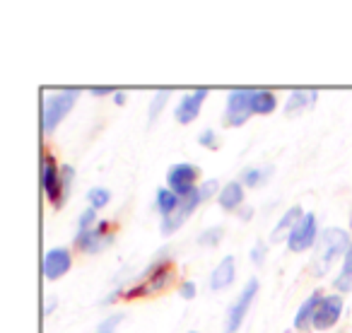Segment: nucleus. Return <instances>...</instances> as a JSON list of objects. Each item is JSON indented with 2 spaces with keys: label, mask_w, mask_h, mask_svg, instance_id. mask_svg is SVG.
Instances as JSON below:
<instances>
[{
  "label": "nucleus",
  "mask_w": 352,
  "mask_h": 333,
  "mask_svg": "<svg viewBox=\"0 0 352 333\" xmlns=\"http://www.w3.org/2000/svg\"><path fill=\"white\" fill-rule=\"evenodd\" d=\"M169 251H160L155 261L147 266L145 270L140 273V280L128 290L123 297L126 299H133V297H145V294H160L174 283L176 278V270H174V264H171Z\"/></svg>",
  "instance_id": "obj_1"
},
{
  "label": "nucleus",
  "mask_w": 352,
  "mask_h": 333,
  "mask_svg": "<svg viewBox=\"0 0 352 333\" xmlns=\"http://www.w3.org/2000/svg\"><path fill=\"white\" fill-rule=\"evenodd\" d=\"M350 244H352V239L347 230H342V227H326V230L318 235L316 254H314L316 275H326L328 270H331V266L336 264L340 256L347 254Z\"/></svg>",
  "instance_id": "obj_2"
},
{
  "label": "nucleus",
  "mask_w": 352,
  "mask_h": 333,
  "mask_svg": "<svg viewBox=\"0 0 352 333\" xmlns=\"http://www.w3.org/2000/svg\"><path fill=\"white\" fill-rule=\"evenodd\" d=\"M80 97V89H58L54 94H46L44 99V133L51 136L60 126L65 116L73 111L75 102Z\"/></svg>",
  "instance_id": "obj_3"
},
{
  "label": "nucleus",
  "mask_w": 352,
  "mask_h": 333,
  "mask_svg": "<svg viewBox=\"0 0 352 333\" xmlns=\"http://www.w3.org/2000/svg\"><path fill=\"white\" fill-rule=\"evenodd\" d=\"M256 294H258V278H249L244 285V290L239 292V297L230 304L225 319V333H236L244 323L246 314L251 312V304H254Z\"/></svg>",
  "instance_id": "obj_4"
},
{
  "label": "nucleus",
  "mask_w": 352,
  "mask_h": 333,
  "mask_svg": "<svg viewBox=\"0 0 352 333\" xmlns=\"http://www.w3.org/2000/svg\"><path fill=\"white\" fill-rule=\"evenodd\" d=\"M251 94L254 89L249 87H236L227 94V107H225V116H222V123L232 128L244 126L251 118Z\"/></svg>",
  "instance_id": "obj_5"
},
{
  "label": "nucleus",
  "mask_w": 352,
  "mask_h": 333,
  "mask_svg": "<svg viewBox=\"0 0 352 333\" xmlns=\"http://www.w3.org/2000/svg\"><path fill=\"white\" fill-rule=\"evenodd\" d=\"M166 186L176 193V196H188L193 193L198 186H201V169L196 164H188V162H182V164L169 166L166 172Z\"/></svg>",
  "instance_id": "obj_6"
},
{
  "label": "nucleus",
  "mask_w": 352,
  "mask_h": 333,
  "mask_svg": "<svg viewBox=\"0 0 352 333\" xmlns=\"http://www.w3.org/2000/svg\"><path fill=\"white\" fill-rule=\"evenodd\" d=\"M318 222H316V215L314 213H304L302 220L294 225V230L289 232L287 237V249L292 251V254H302V251L311 249V246H316L318 241Z\"/></svg>",
  "instance_id": "obj_7"
},
{
  "label": "nucleus",
  "mask_w": 352,
  "mask_h": 333,
  "mask_svg": "<svg viewBox=\"0 0 352 333\" xmlns=\"http://www.w3.org/2000/svg\"><path fill=\"white\" fill-rule=\"evenodd\" d=\"M113 239H116V235H113V225L109 220H99L97 227L75 235V246H78L82 254H99L102 249L111 246Z\"/></svg>",
  "instance_id": "obj_8"
},
{
  "label": "nucleus",
  "mask_w": 352,
  "mask_h": 333,
  "mask_svg": "<svg viewBox=\"0 0 352 333\" xmlns=\"http://www.w3.org/2000/svg\"><path fill=\"white\" fill-rule=\"evenodd\" d=\"M41 184H44V191L49 203L60 211L63 208V191H60V164L54 160L51 152L44 155V162H41Z\"/></svg>",
  "instance_id": "obj_9"
},
{
  "label": "nucleus",
  "mask_w": 352,
  "mask_h": 333,
  "mask_svg": "<svg viewBox=\"0 0 352 333\" xmlns=\"http://www.w3.org/2000/svg\"><path fill=\"white\" fill-rule=\"evenodd\" d=\"M201 203L203 201H201V193H198V189L193 193H188V196H184L182 203H179V208H176L169 217H162V222H160L162 235H174L176 230H182V227L186 225L188 217L193 215V211H196Z\"/></svg>",
  "instance_id": "obj_10"
},
{
  "label": "nucleus",
  "mask_w": 352,
  "mask_h": 333,
  "mask_svg": "<svg viewBox=\"0 0 352 333\" xmlns=\"http://www.w3.org/2000/svg\"><path fill=\"white\" fill-rule=\"evenodd\" d=\"M342 316V294L333 292L326 294L318 304V312L314 316V331H328L333 328Z\"/></svg>",
  "instance_id": "obj_11"
},
{
  "label": "nucleus",
  "mask_w": 352,
  "mask_h": 333,
  "mask_svg": "<svg viewBox=\"0 0 352 333\" xmlns=\"http://www.w3.org/2000/svg\"><path fill=\"white\" fill-rule=\"evenodd\" d=\"M206 97H208V87H198V89H193V92L184 94V97L179 99V104H176V109H174V118L182 123V126L193 123L198 116H201V109H203Z\"/></svg>",
  "instance_id": "obj_12"
},
{
  "label": "nucleus",
  "mask_w": 352,
  "mask_h": 333,
  "mask_svg": "<svg viewBox=\"0 0 352 333\" xmlns=\"http://www.w3.org/2000/svg\"><path fill=\"white\" fill-rule=\"evenodd\" d=\"M73 266V254L65 246H58V249H49L44 259V275L46 280H58L63 278L65 273Z\"/></svg>",
  "instance_id": "obj_13"
},
{
  "label": "nucleus",
  "mask_w": 352,
  "mask_h": 333,
  "mask_svg": "<svg viewBox=\"0 0 352 333\" xmlns=\"http://www.w3.org/2000/svg\"><path fill=\"white\" fill-rule=\"evenodd\" d=\"M323 297H326L323 290H314V292L304 299L302 307H299L297 314H294V321H292L297 331H309V328H314V316H316L318 304H321Z\"/></svg>",
  "instance_id": "obj_14"
},
{
  "label": "nucleus",
  "mask_w": 352,
  "mask_h": 333,
  "mask_svg": "<svg viewBox=\"0 0 352 333\" xmlns=\"http://www.w3.org/2000/svg\"><path fill=\"white\" fill-rule=\"evenodd\" d=\"M234 273H236V259L230 254V256H225L215 268H212L208 285H210L212 292H222V290H227L232 283H234Z\"/></svg>",
  "instance_id": "obj_15"
},
{
  "label": "nucleus",
  "mask_w": 352,
  "mask_h": 333,
  "mask_svg": "<svg viewBox=\"0 0 352 333\" xmlns=\"http://www.w3.org/2000/svg\"><path fill=\"white\" fill-rule=\"evenodd\" d=\"M244 198H246V186L239 179H234V182H227L225 186H222L220 196H217V203H220L222 211L236 213L239 208H244Z\"/></svg>",
  "instance_id": "obj_16"
},
{
  "label": "nucleus",
  "mask_w": 352,
  "mask_h": 333,
  "mask_svg": "<svg viewBox=\"0 0 352 333\" xmlns=\"http://www.w3.org/2000/svg\"><path fill=\"white\" fill-rule=\"evenodd\" d=\"M302 215H304L302 206H292L289 211H285L283 217H280V222L273 227V232H270V241H287L289 232H292L294 225L302 220Z\"/></svg>",
  "instance_id": "obj_17"
},
{
  "label": "nucleus",
  "mask_w": 352,
  "mask_h": 333,
  "mask_svg": "<svg viewBox=\"0 0 352 333\" xmlns=\"http://www.w3.org/2000/svg\"><path fill=\"white\" fill-rule=\"evenodd\" d=\"M275 166L273 164H265V166H244L239 174V182L244 184L246 189H258L273 177Z\"/></svg>",
  "instance_id": "obj_18"
},
{
  "label": "nucleus",
  "mask_w": 352,
  "mask_h": 333,
  "mask_svg": "<svg viewBox=\"0 0 352 333\" xmlns=\"http://www.w3.org/2000/svg\"><path fill=\"white\" fill-rule=\"evenodd\" d=\"M316 102V89H292L287 97V102H285V114L287 116H297V114H302L307 107H311V104Z\"/></svg>",
  "instance_id": "obj_19"
},
{
  "label": "nucleus",
  "mask_w": 352,
  "mask_h": 333,
  "mask_svg": "<svg viewBox=\"0 0 352 333\" xmlns=\"http://www.w3.org/2000/svg\"><path fill=\"white\" fill-rule=\"evenodd\" d=\"M278 109V94L270 89L256 87L251 94V114H270Z\"/></svg>",
  "instance_id": "obj_20"
},
{
  "label": "nucleus",
  "mask_w": 352,
  "mask_h": 333,
  "mask_svg": "<svg viewBox=\"0 0 352 333\" xmlns=\"http://www.w3.org/2000/svg\"><path fill=\"white\" fill-rule=\"evenodd\" d=\"M179 203H182V196H176L174 191H171L169 186L160 189L155 196V206H157V213H160L162 217H169L171 213L179 208Z\"/></svg>",
  "instance_id": "obj_21"
},
{
  "label": "nucleus",
  "mask_w": 352,
  "mask_h": 333,
  "mask_svg": "<svg viewBox=\"0 0 352 333\" xmlns=\"http://www.w3.org/2000/svg\"><path fill=\"white\" fill-rule=\"evenodd\" d=\"M87 203L94 211H102V208H107L109 203H111V191L104 186H92L87 191Z\"/></svg>",
  "instance_id": "obj_22"
},
{
  "label": "nucleus",
  "mask_w": 352,
  "mask_h": 333,
  "mask_svg": "<svg viewBox=\"0 0 352 333\" xmlns=\"http://www.w3.org/2000/svg\"><path fill=\"white\" fill-rule=\"evenodd\" d=\"M169 97H171V89H160V92H155V97H152L150 107H147V118H150V123H155L157 118H160L162 109L166 107Z\"/></svg>",
  "instance_id": "obj_23"
},
{
  "label": "nucleus",
  "mask_w": 352,
  "mask_h": 333,
  "mask_svg": "<svg viewBox=\"0 0 352 333\" xmlns=\"http://www.w3.org/2000/svg\"><path fill=\"white\" fill-rule=\"evenodd\" d=\"M222 237H225V227L215 225V227H208V230H203L201 235H198V244L201 246H217L222 241Z\"/></svg>",
  "instance_id": "obj_24"
},
{
  "label": "nucleus",
  "mask_w": 352,
  "mask_h": 333,
  "mask_svg": "<svg viewBox=\"0 0 352 333\" xmlns=\"http://www.w3.org/2000/svg\"><path fill=\"white\" fill-rule=\"evenodd\" d=\"M73 179H75L73 164H60V191H63V206L68 203L70 186H73Z\"/></svg>",
  "instance_id": "obj_25"
},
{
  "label": "nucleus",
  "mask_w": 352,
  "mask_h": 333,
  "mask_svg": "<svg viewBox=\"0 0 352 333\" xmlns=\"http://www.w3.org/2000/svg\"><path fill=\"white\" fill-rule=\"evenodd\" d=\"M222 186L217 179H208V182H201V186H198V193H201V201H210L212 196H220Z\"/></svg>",
  "instance_id": "obj_26"
},
{
  "label": "nucleus",
  "mask_w": 352,
  "mask_h": 333,
  "mask_svg": "<svg viewBox=\"0 0 352 333\" xmlns=\"http://www.w3.org/2000/svg\"><path fill=\"white\" fill-rule=\"evenodd\" d=\"M99 220H97V211L94 208H85L82 215L78 217V232H87L92 227H97Z\"/></svg>",
  "instance_id": "obj_27"
},
{
  "label": "nucleus",
  "mask_w": 352,
  "mask_h": 333,
  "mask_svg": "<svg viewBox=\"0 0 352 333\" xmlns=\"http://www.w3.org/2000/svg\"><path fill=\"white\" fill-rule=\"evenodd\" d=\"M198 145L206 147V150H217V147H220V136H217L212 128H206V131H201V136H198Z\"/></svg>",
  "instance_id": "obj_28"
},
{
  "label": "nucleus",
  "mask_w": 352,
  "mask_h": 333,
  "mask_svg": "<svg viewBox=\"0 0 352 333\" xmlns=\"http://www.w3.org/2000/svg\"><path fill=\"white\" fill-rule=\"evenodd\" d=\"M196 292H198V288H196L193 280H184V283L179 285V294H182L184 299H193L196 297Z\"/></svg>",
  "instance_id": "obj_29"
},
{
  "label": "nucleus",
  "mask_w": 352,
  "mask_h": 333,
  "mask_svg": "<svg viewBox=\"0 0 352 333\" xmlns=\"http://www.w3.org/2000/svg\"><path fill=\"white\" fill-rule=\"evenodd\" d=\"M333 288H336L338 292H350V290H352V278H350V275L340 273L336 280H333Z\"/></svg>",
  "instance_id": "obj_30"
},
{
  "label": "nucleus",
  "mask_w": 352,
  "mask_h": 333,
  "mask_svg": "<svg viewBox=\"0 0 352 333\" xmlns=\"http://www.w3.org/2000/svg\"><path fill=\"white\" fill-rule=\"evenodd\" d=\"M121 321H123V314H111V316H109L107 321H102L99 331H113V328H116Z\"/></svg>",
  "instance_id": "obj_31"
},
{
  "label": "nucleus",
  "mask_w": 352,
  "mask_h": 333,
  "mask_svg": "<svg viewBox=\"0 0 352 333\" xmlns=\"http://www.w3.org/2000/svg\"><path fill=\"white\" fill-rule=\"evenodd\" d=\"M249 256H251V261H254L256 266H261L265 261V244H261V241H258V244H256L254 249H251Z\"/></svg>",
  "instance_id": "obj_32"
},
{
  "label": "nucleus",
  "mask_w": 352,
  "mask_h": 333,
  "mask_svg": "<svg viewBox=\"0 0 352 333\" xmlns=\"http://www.w3.org/2000/svg\"><path fill=\"white\" fill-rule=\"evenodd\" d=\"M342 275H350L352 278V244H350V249H347V254L342 256V270H340Z\"/></svg>",
  "instance_id": "obj_33"
},
{
  "label": "nucleus",
  "mask_w": 352,
  "mask_h": 333,
  "mask_svg": "<svg viewBox=\"0 0 352 333\" xmlns=\"http://www.w3.org/2000/svg\"><path fill=\"white\" fill-rule=\"evenodd\" d=\"M89 92L94 94V97H107V94H116V89L113 87H104V85H99V87H92Z\"/></svg>",
  "instance_id": "obj_34"
},
{
  "label": "nucleus",
  "mask_w": 352,
  "mask_h": 333,
  "mask_svg": "<svg viewBox=\"0 0 352 333\" xmlns=\"http://www.w3.org/2000/svg\"><path fill=\"white\" fill-rule=\"evenodd\" d=\"M236 213H239V220H241V222H249L251 217H254V208H249V206L239 208V211H236Z\"/></svg>",
  "instance_id": "obj_35"
},
{
  "label": "nucleus",
  "mask_w": 352,
  "mask_h": 333,
  "mask_svg": "<svg viewBox=\"0 0 352 333\" xmlns=\"http://www.w3.org/2000/svg\"><path fill=\"white\" fill-rule=\"evenodd\" d=\"M113 102H116L118 107H123V104H126V92H121V89H116V94H113Z\"/></svg>",
  "instance_id": "obj_36"
},
{
  "label": "nucleus",
  "mask_w": 352,
  "mask_h": 333,
  "mask_svg": "<svg viewBox=\"0 0 352 333\" xmlns=\"http://www.w3.org/2000/svg\"><path fill=\"white\" fill-rule=\"evenodd\" d=\"M54 307H56V302H54V299H49V302H46V314L54 312Z\"/></svg>",
  "instance_id": "obj_37"
},
{
  "label": "nucleus",
  "mask_w": 352,
  "mask_h": 333,
  "mask_svg": "<svg viewBox=\"0 0 352 333\" xmlns=\"http://www.w3.org/2000/svg\"><path fill=\"white\" fill-rule=\"evenodd\" d=\"M97 333H111V331H97Z\"/></svg>",
  "instance_id": "obj_38"
},
{
  "label": "nucleus",
  "mask_w": 352,
  "mask_h": 333,
  "mask_svg": "<svg viewBox=\"0 0 352 333\" xmlns=\"http://www.w3.org/2000/svg\"><path fill=\"white\" fill-rule=\"evenodd\" d=\"M191 333H201V331H191Z\"/></svg>",
  "instance_id": "obj_39"
}]
</instances>
